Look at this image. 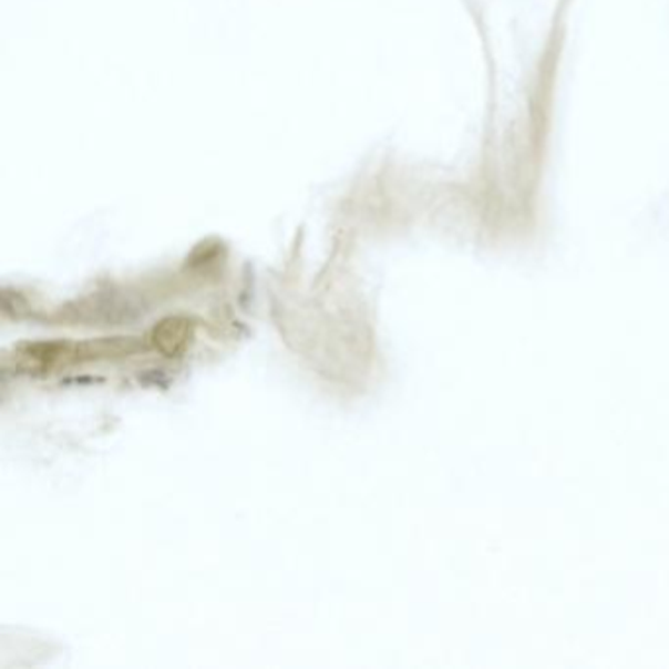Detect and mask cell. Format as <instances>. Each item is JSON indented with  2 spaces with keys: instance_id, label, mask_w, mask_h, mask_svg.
I'll return each instance as SVG.
<instances>
[{
  "instance_id": "cell-1",
  "label": "cell",
  "mask_w": 669,
  "mask_h": 669,
  "mask_svg": "<svg viewBox=\"0 0 669 669\" xmlns=\"http://www.w3.org/2000/svg\"><path fill=\"white\" fill-rule=\"evenodd\" d=\"M193 328L189 320L185 318H167L164 322H159L154 330L155 348L165 356H177L183 352L191 342Z\"/></svg>"
}]
</instances>
